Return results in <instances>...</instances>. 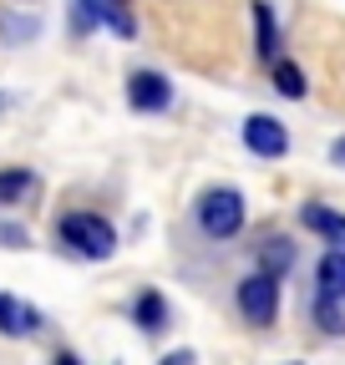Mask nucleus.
<instances>
[{"instance_id":"obj_14","label":"nucleus","mask_w":345,"mask_h":365,"mask_svg":"<svg viewBox=\"0 0 345 365\" xmlns=\"http://www.w3.org/2000/svg\"><path fill=\"white\" fill-rule=\"evenodd\" d=\"M289 264H294L289 239H264V244H259V269H264V274H284Z\"/></svg>"},{"instance_id":"obj_18","label":"nucleus","mask_w":345,"mask_h":365,"mask_svg":"<svg viewBox=\"0 0 345 365\" xmlns=\"http://www.w3.org/2000/svg\"><path fill=\"white\" fill-rule=\"evenodd\" d=\"M193 360H198V355H193V350H172V355H163V360H158V365H193Z\"/></svg>"},{"instance_id":"obj_2","label":"nucleus","mask_w":345,"mask_h":365,"mask_svg":"<svg viewBox=\"0 0 345 365\" xmlns=\"http://www.w3.org/2000/svg\"><path fill=\"white\" fill-rule=\"evenodd\" d=\"M198 223L208 239H234L244 228V193L239 188H208L198 198Z\"/></svg>"},{"instance_id":"obj_21","label":"nucleus","mask_w":345,"mask_h":365,"mask_svg":"<svg viewBox=\"0 0 345 365\" xmlns=\"http://www.w3.org/2000/svg\"><path fill=\"white\" fill-rule=\"evenodd\" d=\"M11 102H16V97H11V91H0V117H6V112H11Z\"/></svg>"},{"instance_id":"obj_3","label":"nucleus","mask_w":345,"mask_h":365,"mask_svg":"<svg viewBox=\"0 0 345 365\" xmlns=\"http://www.w3.org/2000/svg\"><path fill=\"white\" fill-rule=\"evenodd\" d=\"M239 314L249 319V325H274V314H279V274H249V279L239 284Z\"/></svg>"},{"instance_id":"obj_6","label":"nucleus","mask_w":345,"mask_h":365,"mask_svg":"<svg viewBox=\"0 0 345 365\" xmlns=\"http://www.w3.org/2000/svg\"><path fill=\"white\" fill-rule=\"evenodd\" d=\"M41 330V309L36 304H26V299H16V294H0V335H36Z\"/></svg>"},{"instance_id":"obj_10","label":"nucleus","mask_w":345,"mask_h":365,"mask_svg":"<svg viewBox=\"0 0 345 365\" xmlns=\"http://www.w3.org/2000/svg\"><path fill=\"white\" fill-rule=\"evenodd\" d=\"M36 36H41V16H31V11H0V41L26 46Z\"/></svg>"},{"instance_id":"obj_16","label":"nucleus","mask_w":345,"mask_h":365,"mask_svg":"<svg viewBox=\"0 0 345 365\" xmlns=\"http://www.w3.org/2000/svg\"><path fill=\"white\" fill-rule=\"evenodd\" d=\"M102 21H107L117 36H127V41L138 36V21H133V11H127V0H102Z\"/></svg>"},{"instance_id":"obj_7","label":"nucleus","mask_w":345,"mask_h":365,"mask_svg":"<svg viewBox=\"0 0 345 365\" xmlns=\"http://www.w3.org/2000/svg\"><path fill=\"white\" fill-rule=\"evenodd\" d=\"M299 228H310V234L330 239L335 249H345V213H335L325 203H305V208H299Z\"/></svg>"},{"instance_id":"obj_11","label":"nucleus","mask_w":345,"mask_h":365,"mask_svg":"<svg viewBox=\"0 0 345 365\" xmlns=\"http://www.w3.org/2000/svg\"><path fill=\"white\" fill-rule=\"evenodd\" d=\"M315 279H320V294L325 299H345V249H330L315 269Z\"/></svg>"},{"instance_id":"obj_5","label":"nucleus","mask_w":345,"mask_h":365,"mask_svg":"<svg viewBox=\"0 0 345 365\" xmlns=\"http://www.w3.org/2000/svg\"><path fill=\"white\" fill-rule=\"evenodd\" d=\"M244 148L249 153H259V158H284L289 153V132H284V122L279 117H249L244 122Z\"/></svg>"},{"instance_id":"obj_19","label":"nucleus","mask_w":345,"mask_h":365,"mask_svg":"<svg viewBox=\"0 0 345 365\" xmlns=\"http://www.w3.org/2000/svg\"><path fill=\"white\" fill-rule=\"evenodd\" d=\"M330 163H340V168H345V137H340V143L330 148Z\"/></svg>"},{"instance_id":"obj_1","label":"nucleus","mask_w":345,"mask_h":365,"mask_svg":"<svg viewBox=\"0 0 345 365\" xmlns=\"http://www.w3.org/2000/svg\"><path fill=\"white\" fill-rule=\"evenodd\" d=\"M61 244L81 259H112L117 254V228L102 213H66L61 218Z\"/></svg>"},{"instance_id":"obj_20","label":"nucleus","mask_w":345,"mask_h":365,"mask_svg":"<svg viewBox=\"0 0 345 365\" xmlns=\"http://www.w3.org/2000/svg\"><path fill=\"white\" fill-rule=\"evenodd\" d=\"M51 365H81V360H76V355H71V350H61V355H56V360H51Z\"/></svg>"},{"instance_id":"obj_12","label":"nucleus","mask_w":345,"mask_h":365,"mask_svg":"<svg viewBox=\"0 0 345 365\" xmlns=\"http://www.w3.org/2000/svg\"><path fill=\"white\" fill-rule=\"evenodd\" d=\"M269 76H274V91H279V97H289V102H299V97H305V91H310V81H305V71H299L294 61H274L269 66Z\"/></svg>"},{"instance_id":"obj_4","label":"nucleus","mask_w":345,"mask_h":365,"mask_svg":"<svg viewBox=\"0 0 345 365\" xmlns=\"http://www.w3.org/2000/svg\"><path fill=\"white\" fill-rule=\"evenodd\" d=\"M127 102L138 112H168L172 107V81L163 71H133L127 76Z\"/></svg>"},{"instance_id":"obj_15","label":"nucleus","mask_w":345,"mask_h":365,"mask_svg":"<svg viewBox=\"0 0 345 365\" xmlns=\"http://www.w3.org/2000/svg\"><path fill=\"white\" fill-rule=\"evenodd\" d=\"M315 325H320L325 335H345V299L315 294Z\"/></svg>"},{"instance_id":"obj_9","label":"nucleus","mask_w":345,"mask_h":365,"mask_svg":"<svg viewBox=\"0 0 345 365\" xmlns=\"http://www.w3.org/2000/svg\"><path fill=\"white\" fill-rule=\"evenodd\" d=\"M133 319H138L148 335H163V330H168V299H163L158 289H143L138 304H133Z\"/></svg>"},{"instance_id":"obj_17","label":"nucleus","mask_w":345,"mask_h":365,"mask_svg":"<svg viewBox=\"0 0 345 365\" xmlns=\"http://www.w3.org/2000/svg\"><path fill=\"white\" fill-rule=\"evenodd\" d=\"M92 26H107L102 0H71V31H92Z\"/></svg>"},{"instance_id":"obj_8","label":"nucleus","mask_w":345,"mask_h":365,"mask_svg":"<svg viewBox=\"0 0 345 365\" xmlns=\"http://www.w3.org/2000/svg\"><path fill=\"white\" fill-rule=\"evenodd\" d=\"M254 51L269 66L279 61V26H274V11L264 6V0H254Z\"/></svg>"},{"instance_id":"obj_13","label":"nucleus","mask_w":345,"mask_h":365,"mask_svg":"<svg viewBox=\"0 0 345 365\" xmlns=\"http://www.w3.org/2000/svg\"><path fill=\"white\" fill-rule=\"evenodd\" d=\"M31 188H36V173H26V168H6V173H0V208H6V203H21Z\"/></svg>"}]
</instances>
